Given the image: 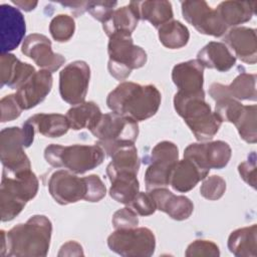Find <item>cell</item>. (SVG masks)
<instances>
[{
	"label": "cell",
	"mask_w": 257,
	"mask_h": 257,
	"mask_svg": "<svg viewBox=\"0 0 257 257\" xmlns=\"http://www.w3.org/2000/svg\"><path fill=\"white\" fill-rule=\"evenodd\" d=\"M51 221L44 215L31 216L8 232L1 230L0 256L45 257L50 246Z\"/></svg>",
	"instance_id": "6da1fadb"
},
{
	"label": "cell",
	"mask_w": 257,
	"mask_h": 257,
	"mask_svg": "<svg viewBox=\"0 0 257 257\" xmlns=\"http://www.w3.org/2000/svg\"><path fill=\"white\" fill-rule=\"evenodd\" d=\"M161 99V92L153 84L123 81L108 93L106 104L117 114L142 121L157 113Z\"/></svg>",
	"instance_id": "7a4b0ae2"
},
{
	"label": "cell",
	"mask_w": 257,
	"mask_h": 257,
	"mask_svg": "<svg viewBox=\"0 0 257 257\" xmlns=\"http://www.w3.org/2000/svg\"><path fill=\"white\" fill-rule=\"evenodd\" d=\"M174 107L198 141L211 140L222 124V120L205 100L204 90L197 93L176 92Z\"/></svg>",
	"instance_id": "3957f363"
},
{
	"label": "cell",
	"mask_w": 257,
	"mask_h": 257,
	"mask_svg": "<svg viewBox=\"0 0 257 257\" xmlns=\"http://www.w3.org/2000/svg\"><path fill=\"white\" fill-rule=\"evenodd\" d=\"M37 191L38 179L31 169L16 173L3 170L0 188L1 221L8 222L19 215Z\"/></svg>",
	"instance_id": "277c9868"
},
{
	"label": "cell",
	"mask_w": 257,
	"mask_h": 257,
	"mask_svg": "<svg viewBox=\"0 0 257 257\" xmlns=\"http://www.w3.org/2000/svg\"><path fill=\"white\" fill-rule=\"evenodd\" d=\"M104 151L95 145L61 146L51 144L44 150L46 162L54 168H64L73 174H84L98 167L104 160Z\"/></svg>",
	"instance_id": "5b68a950"
},
{
	"label": "cell",
	"mask_w": 257,
	"mask_h": 257,
	"mask_svg": "<svg viewBox=\"0 0 257 257\" xmlns=\"http://www.w3.org/2000/svg\"><path fill=\"white\" fill-rule=\"evenodd\" d=\"M107 52L108 72L117 80H124L134 69L143 67L147 62L146 51L134 44L130 33L117 32L109 36Z\"/></svg>",
	"instance_id": "8992f818"
},
{
	"label": "cell",
	"mask_w": 257,
	"mask_h": 257,
	"mask_svg": "<svg viewBox=\"0 0 257 257\" xmlns=\"http://www.w3.org/2000/svg\"><path fill=\"white\" fill-rule=\"evenodd\" d=\"M35 130L28 121H25L22 127L10 126L1 131L0 158L3 170L16 173L31 169L24 149L32 145Z\"/></svg>",
	"instance_id": "52a82bcc"
},
{
	"label": "cell",
	"mask_w": 257,
	"mask_h": 257,
	"mask_svg": "<svg viewBox=\"0 0 257 257\" xmlns=\"http://www.w3.org/2000/svg\"><path fill=\"white\" fill-rule=\"evenodd\" d=\"M108 248L123 257H150L156 248V238L146 227L119 229L107 238Z\"/></svg>",
	"instance_id": "ba28073f"
},
{
	"label": "cell",
	"mask_w": 257,
	"mask_h": 257,
	"mask_svg": "<svg viewBox=\"0 0 257 257\" xmlns=\"http://www.w3.org/2000/svg\"><path fill=\"white\" fill-rule=\"evenodd\" d=\"M90 78V68L85 61L75 60L67 64L59 73V93L61 98L76 105L84 102Z\"/></svg>",
	"instance_id": "9c48e42d"
},
{
	"label": "cell",
	"mask_w": 257,
	"mask_h": 257,
	"mask_svg": "<svg viewBox=\"0 0 257 257\" xmlns=\"http://www.w3.org/2000/svg\"><path fill=\"white\" fill-rule=\"evenodd\" d=\"M182 14L185 20L202 34L220 37L226 34L227 26L224 24L216 9L211 8L206 1H183Z\"/></svg>",
	"instance_id": "30bf717a"
},
{
	"label": "cell",
	"mask_w": 257,
	"mask_h": 257,
	"mask_svg": "<svg viewBox=\"0 0 257 257\" xmlns=\"http://www.w3.org/2000/svg\"><path fill=\"white\" fill-rule=\"evenodd\" d=\"M98 142L135 143L139 136L138 121L113 111L101 115L97 124L90 131Z\"/></svg>",
	"instance_id": "8fae6325"
},
{
	"label": "cell",
	"mask_w": 257,
	"mask_h": 257,
	"mask_svg": "<svg viewBox=\"0 0 257 257\" xmlns=\"http://www.w3.org/2000/svg\"><path fill=\"white\" fill-rule=\"evenodd\" d=\"M231 148L224 141L194 143L184 151L185 159L193 161L209 172L211 169L220 170L225 168L231 159Z\"/></svg>",
	"instance_id": "7c38bea8"
},
{
	"label": "cell",
	"mask_w": 257,
	"mask_h": 257,
	"mask_svg": "<svg viewBox=\"0 0 257 257\" xmlns=\"http://www.w3.org/2000/svg\"><path fill=\"white\" fill-rule=\"evenodd\" d=\"M48 191L60 205H68L84 200L87 186L85 177L80 178L68 170L52 173L48 180Z\"/></svg>",
	"instance_id": "4fadbf2b"
},
{
	"label": "cell",
	"mask_w": 257,
	"mask_h": 257,
	"mask_svg": "<svg viewBox=\"0 0 257 257\" xmlns=\"http://www.w3.org/2000/svg\"><path fill=\"white\" fill-rule=\"evenodd\" d=\"M21 52L31 58L40 68L54 72L65 62V58L55 53L51 47V41L43 34H29L22 43Z\"/></svg>",
	"instance_id": "5bb4252c"
},
{
	"label": "cell",
	"mask_w": 257,
	"mask_h": 257,
	"mask_svg": "<svg viewBox=\"0 0 257 257\" xmlns=\"http://www.w3.org/2000/svg\"><path fill=\"white\" fill-rule=\"evenodd\" d=\"M1 53H9L23 40L26 25L23 14L15 7L2 4L0 6Z\"/></svg>",
	"instance_id": "9a60e30c"
},
{
	"label": "cell",
	"mask_w": 257,
	"mask_h": 257,
	"mask_svg": "<svg viewBox=\"0 0 257 257\" xmlns=\"http://www.w3.org/2000/svg\"><path fill=\"white\" fill-rule=\"evenodd\" d=\"M52 80L51 72L44 69L30 76L15 93L21 108L30 109L43 101L52 88Z\"/></svg>",
	"instance_id": "2e32d148"
},
{
	"label": "cell",
	"mask_w": 257,
	"mask_h": 257,
	"mask_svg": "<svg viewBox=\"0 0 257 257\" xmlns=\"http://www.w3.org/2000/svg\"><path fill=\"white\" fill-rule=\"evenodd\" d=\"M224 42L233 55L248 64L257 61V36L253 28L241 26L230 29L224 36Z\"/></svg>",
	"instance_id": "e0dca14e"
},
{
	"label": "cell",
	"mask_w": 257,
	"mask_h": 257,
	"mask_svg": "<svg viewBox=\"0 0 257 257\" xmlns=\"http://www.w3.org/2000/svg\"><path fill=\"white\" fill-rule=\"evenodd\" d=\"M209 94L216 101L223 97L237 100H256V74L242 72L229 85L214 82L209 88Z\"/></svg>",
	"instance_id": "ac0fdd59"
},
{
	"label": "cell",
	"mask_w": 257,
	"mask_h": 257,
	"mask_svg": "<svg viewBox=\"0 0 257 257\" xmlns=\"http://www.w3.org/2000/svg\"><path fill=\"white\" fill-rule=\"evenodd\" d=\"M149 192L155 201L157 210L167 213L174 220H186L194 211L193 202L188 197L175 195L165 187L153 189Z\"/></svg>",
	"instance_id": "d6986e66"
},
{
	"label": "cell",
	"mask_w": 257,
	"mask_h": 257,
	"mask_svg": "<svg viewBox=\"0 0 257 257\" xmlns=\"http://www.w3.org/2000/svg\"><path fill=\"white\" fill-rule=\"evenodd\" d=\"M204 68L198 59L176 64L172 70V80L178 87V91L185 93L203 91Z\"/></svg>",
	"instance_id": "ffe728a7"
},
{
	"label": "cell",
	"mask_w": 257,
	"mask_h": 257,
	"mask_svg": "<svg viewBox=\"0 0 257 257\" xmlns=\"http://www.w3.org/2000/svg\"><path fill=\"white\" fill-rule=\"evenodd\" d=\"M208 174L209 171L202 169L193 161L184 158L174 166L171 173L170 185L177 192L187 193L195 188L200 181L204 180Z\"/></svg>",
	"instance_id": "44dd1931"
},
{
	"label": "cell",
	"mask_w": 257,
	"mask_h": 257,
	"mask_svg": "<svg viewBox=\"0 0 257 257\" xmlns=\"http://www.w3.org/2000/svg\"><path fill=\"white\" fill-rule=\"evenodd\" d=\"M1 86L18 89L36 71L29 63L20 61L14 54L1 53Z\"/></svg>",
	"instance_id": "7402d4cb"
},
{
	"label": "cell",
	"mask_w": 257,
	"mask_h": 257,
	"mask_svg": "<svg viewBox=\"0 0 257 257\" xmlns=\"http://www.w3.org/2000/svg\"><path fill=\"white\" fill-rule=\"evenodd\" d=\"M197 59L204 67L225 72L236 63V57L223 42L211 41L206 44L197 54Z\"/></svg>",
	"instance_id": "603a6c76"
},
{
	"label": "cell",
	"mask_w": 257,
	"mask_h": 257,
	"mask_svg": "<svg viewBox=\"0 0 257 257\" xmlns=\"http://www.w3.org/2000/svg\"><path fill=\"white\" fill-rule=\"evenodd\" d=\"M256 1L231 0L221 2L216 11L228 28L249 21L256 13Z\"/></svg>",
	"instance_id": "cb8c5ba5"
},
{
	"label": "cell",
	"mask_w": 257,
	"mask_h": 257,
	"mask_svg": "<svg viewBox=\"0 0 257 257\" xmlns=\"http://www.w3.org/2000/svg\"><path fill=\"white\" fill-rule=\"evenodd\" d=\"M130 4L136 8L140 19L149 21L156 28L173 20L172 4L169 1H131Z\"/></svg>",
	"instance_id": "d4e9b609"
},
{
	"label": "cell",
	"mask_w": 257,
	"mask_h": 257,
	"mask_svg": "<svg viewBox=\"0 0 257 257\" xmlns=\"http://www.w3.org/2000/svg\"><path fill=\"white\" fill-rule=\"evenodd\" d=\"M228 249L237 257L257 256V226L255 224L233 231L228 238Z\"/></svg>",
	"instance_id": "484cf974"
},
{
	"label": "cell",
	"mask_w": 257,
	"mask_h": 257,
	"mask_svg": "<svg viewBox=\"0 0 257 257\" xmlns=\"http://www.w3.org/2000/svg\"><path fill=\"white\" fill-rule=\"evenodd\" d=\"M111 186L109 188L110 197L123 205H130L140 192V184L137 174L121 172L108 177Z\"/></svg>",
	"instance_id": "4316f807"
},
{
	"label": "cell",
	"mask_w": 257,
	"mask_h": 257,
	"mask_svg": "<svg viewBox=\"0 0 257 257\" xmlns=\"http://www.w3.org/2000/svg\"><path fill=\"white\" fill-rule=\"evenodd\" d=\"M65 115L70 128L74 131L83 128L91 131L99 121L102 113L95 102L84 101L82 103L72 105Z\"/></svg>",
	"instance_id": "83f0119b"
},
{
	"label": "cell",
	"mask_w": 257,
	"mask_h": 257,
	"mask_svg": "<svg viewBox=\"0 0 257 257\" xmlns=\"http://www.w3.org/2000/svg\"><path fill=\"white\" fill-rule=\"evenodd\" d=\"M26 121L33 126L35 133L47 138H59L70 128L66 115L60 113H37Z\"/></svg>",
	"instance_id": "f1b7e54d"
},
{
	"label": "cell",
	"mask_w": 257,
	"mask_h": 257,
	"mask_svg": "<svg viewBox=\"0 0 257 257\" xmlns=\"http://www.w3.org/2000/svg\"><path fill=\"white\" fill-rule=\"evenodd\" d=\"M139 20L140 17L136 8L128 4L114 9L109 18L102 23V28L108 37L117 32L132 34Z\"/></svg>",
	"instance_id": "f546056e"
},
{
	"label": "cell",
	"mask_w": 257,
	"mask_h": 257,
	"mask_svg": "<svg viewBox=\"0 0 257 257\" xmlns=\"http://www.w3.org/2000/svg\"><path fill=\"white\" fill-rule=\"evenodd\" d=\"M161 43L169 49H179L184 47L189 39L188 28L178 20H171L158 28Z\"/></svg>",
	"instance_id": "4dcf8cb0"
},
{
	"label": "cell",
	"mask_w": 257,
	"mask_h": 257,
	"mask_svg": "<svg viewBox=\"0 0 257 257\" xmlns=\"http://www.w3.org/2000/svg\"><path fill=\"white\" fill-rule=\"evenodd\" d=\"M257 106L253 105H244L243 111L234 123L240 137L247 143L255 144L257 141V125H256V116Z\"/></svg>",
	"instance_id": "1f68e13d"
},
{
	"label": "cell",
	"mask_w": 257,
	"mask_h": 257,
	"mask_svg": "<svg viewBox=\"0 0 257 257\" xmlns=\"http://www.w3.org/2000/svg\"><path fill=\"white\" fill-rule=\"evenodd\" d=\"M74 19L65 14H58L53 17L49 23V32L52 38L58 42L68 41L74 34Z\"/></svg>",
	"instance_id": "d6a6232c"
},
{
	"label": "cell",
	"mask_w": 257,
	"mask_h": 257,
	"mask_svg": "<svg viewBox=\"0 0 257 257\" xmlns=\"http://www.w3.org/2000/svg\"><path fill=\"white\" fill-rule=\"evenodd\" d=\"M244 105L232 97H223L216 100L215 113L222 121L235 123L243 111Z\"/></svg>",
	"instance_id": "836d02e7"
},
{
	"label": "cell",
	"mask_w": 257,
	"mask_h": 257,
	"mask_svg": "<svg viewBox=\"0 0 257 257\" xmlns=\"http://www.w3.org/2000/svg\"><path fill=\"white\" fill-rule=\"evenodd\" d=\"M226 191V182L220 177L213 175L206 177L200 188V194L209 201H216L220 199Z\"/></svg>",
	"instance_id": "e575fe53"
},
{
	"label": "cell",
	"mask_w": 257,
	"mask_h": 257,
	"mask_svg": "<svg viewBox=\"0 0 257 257\" xmlns=\"http://www.w3.org/2000/svg\"><path fill=\"white\" fill-rule=\"evenodd\" d=\"M187 257H216L220 255L219 247L210 240H195L192 242L185 252Z\"/></svg>",
	"instance_id": "d590c367"
},
{
	"label": "cell",
	"mask_w": 257,
	"mask_h": 257,
	"mask_svg": "<svg viewBox=\"0 0 257 257\" xmlns=\"http://www.w3.org/2000/svg\"><path fill=\"white\" fill-rule=\"evenodd\" d=\"M111 223L115 230L136 228L139 224L138 214L131 207L121 208L112 215Z\"/></svg>",
	"instance_id": "8d00e7d4"
},
{
	"label": "cell",
	"mask_w": 257,
	"mask_h": 257,
	"mask_svg": "<svg viewBox=\"0 0 257 257\" xmlns=\"http://www.w3.org/2000/svg\"><path fill=\"white\" fill-rule=\"evenodd\" d=\"M128 207H131L140 216H150L157 210L155 201L149 191L146 193L139 192Z\"/></svg>",
	"instance_id": "74e56055"
},
{
	"label": "cell",
	"mask_w": 257,
	"mask_h": 257,
	"mask_svg": "<svg viewBox=\"0 0 257 257\" xmlns=\"http://www.w3.org/2000/svg\"><path fill=\"white\" fill-rule=\"evenodd\" d=\"M1 121L6 122L17 118L23 110L17 100L16 94H8L1 98Z\"/></svg>",
	"instance_id": "f35d334b"
},
{
	"label": "cell",
	"mask_w": 257,
	"mask_h": 257,
	"mask_svg": "<svg viewBox=\"0 0 257 257\" xmlns=\"http://www.w3.org/2000/svg\"><path fill=\"white\" fill-rule=\"evenodd\" d=\"M87 191L85 196V201L87 202H98L106 194V188L102 180L97 175H89L85 177Z\"/></svg>",
	"instance_id": "ab89813d"
},
{
	"label": "cell",
	"mask_w": 257,
	"mask_h": 257,
	"mask_svg": "<svg viewBox=\"0 0 257 257\" xmlns=\"http://www.w3.org/2000/svg\"><path fill=\"white\" fill-rule=\"evenodd\" d=\"M116 4V1H89L87 11L94 19L103 23L109 18Z\"/></svg>",
	"instance_id": "60d3db41"
},
{
	"label": "cell",
	"mask_w": 257,
	"mask_h": 257,
	"mask_svg": "<svg viewBox=\"0 0 257 257\" xmlns=\"http://www.w3.org/2000/svg\"><path fill=\"white\" fill-rule=\"evenodd\" d=\"M238 172L241 178L252 188H256V155L254 152L248 157V160L238 166Z\"/></svg>",
	"instance_id": "b9f144b4"
},
{
	"label": "cell",
	"mask_w": 257,
	"mask_h": 257,
	"mask_svg": "<svg viewBox=\"0 0 257 257\" xmlns=\"http://www.w3.org/2000/svg\"><path fill=\"white\" fill-rule=\"evenodd\" d=\"M82 255H83L82 247L79 243L75 241H68L64 243L61 246L60 251L58 253V256H82Z\"/></svg>",
	"instance_id": "7bdbcfd3"
},
{
	"label": "cell",
	"mask_w": 257,
	"mask_h": 257,
	"mask_svg": "<svg viewBox=\"0 0 257 257\" xmlns=\"http://www.w3.org/2000/svg\"><path fill=\"white\" fill-rule=\"evenodd\" d=\"M88 2L89 1H81V2H65V3H61V5L68 7L70 9V11L74 14V15H81L83 14L85 11H87V6H88Z\"/></svg>",
	"instance_id": "ee69618b"
},
{
	"label": "cell",
	"mask_w": 257,
	"mask_h": 257,
	"mask_svg": "<svg viewBox=\"0 0 257 257\" xmlns=\"http://www.w3.org/2000/svg\"><path fill=\"white\" fill-rule=\"evenodd\" d=\"M12 3L27 12L33 10L38 4L37 1H25V0H12Z\"/></svg>",
	"instance_id": "f6af8a7d"
}]
</instances>
